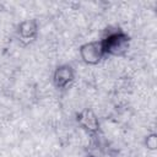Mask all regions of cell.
Wrapping results in <instances>:
<instances>
[{
  "label": "cell",
  "mask_w": 157,
  "mask_h": 157,
  "mask_svg": "<svg viewBox=\"0 0 157 157\" xmlns=\"http://www.w3.org/2000/svg\"><path fill=\"white\" fill-rule=\"evenodd\" d=\"M105 56H123L128 53L131 43V37L119 26H109L104 29L99 38Z\"/></svg>",
  "instance_id": "obj_1"
},
{
  "label": "cell",
  "mask_w": 157,
  "mask_h": 157,
  "mask_svg": "<svg viewBox=\"0 0 157 157\" xmlns=\"http://www.w3.org/2000/svg\"><path fill=\"white\" fill-rule=\"evenodd\" d=\"M76 124L88 136L97 137L101 134V121L98 115L91 108H82L75 115Z\"/></svg>",
  "instance_id": "obj_2"
},
{
  "label": "cell",
  "mask_w": 157,
  "mask_h": 157,
  "mask_svg": "<svg viewBox=\"0 0 157 157\" xmlns=\"http://www.w3.org/2000/svg\"><path fill=\"white\" fill-rule=\"evenodd\" d=\"M78 55L82 63L90 66L98 65L101 61H103L107 58L99 39L90 40V42L81 44L78 47Z\"/></svg>",
  "instance_id": "obj_3"
},
{
  "label": "cell",
  "mask_w": 157,
  "mask_h": 157,
  "mask_svg": "<svg viewBox=\"0 0 157 157\" xmlns=\"http://www.w3.org/2000/svg\"><path fill=\"white\" fill-rule=\"evenodd\" d=\"M76 77V72L75 69L71 64H60L58 65L52 75V82L54 85V87L59 91H64L66 88H69Z\"/></svg>",
  "instance_id": "obj_4"
},
{
  "label": "cell",
  "mask_w": 157,
  "mask_h": 157,
  "mask_svg": "<svg viewBox=\"0 0 157 157\" xmlns=\"http://www.w3.org/2000/svg\"><path fill=\"white\" fill-rule=\"evenodd\" d=\"M16 36L22 45H29L34 43L39 36V23L34 18H26L21 21L16 27Z\"/></svg>",
  "instance_id": "obj_5"
},
{
  "label": "cell",
  "mask_w": 157,
  "mask_h": 157,
  "mask_svg": "<svg viewBox=\"0 0 157 157\" xmlns=\"http://www.w3.org/2000/svg\"><path fill=\"white\" fill-rule=\"evenodd\" d=\"M144 145L148 151H156L157 148V135L156 132H150L144 139Z\"/></svg>",
  "instance_id": "obj_6"
}]
</instances>
